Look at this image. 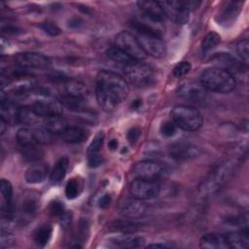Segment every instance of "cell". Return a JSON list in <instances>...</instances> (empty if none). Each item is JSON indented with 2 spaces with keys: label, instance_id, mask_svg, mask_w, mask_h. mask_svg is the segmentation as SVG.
I'll use <instances>...</instances> for the list:
<instances>
[{
  "label": "cell",
  "instance_id": "22",
  "mask_svg": "<svg viewBox=\"0 0 249 249\" xmlns=\"http://www.w3.org/2000/svg\"><path fill=\"white\" fill-rule=\"evenodd\" d=\"M43 124H44V127L53 135H56V134L61 135L62 132L68 126L67 122L62 116H53V117L44 118Z\"/></svg>",
  "mask_w": 249,
  "mask_h": 249
},
{
  "label": "cell",
  "instance_id": "38",
  "mask_svg": "<svg viewBox=\"0 0 249 249\" xmlns=\"http://www.w3.org/2000/svg\"><path fill=\"white\" fill-rule=\"evenodd\" d=\"M35 139L37 144H47L50 143L53 140V135L49 130H47L45 127H39L34 129Z\"/></svg>",
  "mask_w": 249,
  "mask_h": 249
},
{
  "label": "cell",
  "instance_id": "49",
  "mask_svg": "<svg viewBox=\"0 0 249 249\" xmlns=\"http://www.w3.org/2000/svg\"><path fill=\"white\" fill-rule=\"evenodd\" d=\"M7 124H8V123L2 117H0V133H1V135L4 134V132L6 130V127H7Z\"/></svg>",
  "mask_w": 249,
  "mask_h": 249
},
{
  "label": "cell",
  "instance_id": "3",
  "mask_svg": "<svg viewBox=\"0 0 249 249\" xmlns=\"http://www.w3.org/2000/svg\"><path fill=\"white\" fill-rule=\"evenodd\" d=\"M199 84L206 89L214 92L227 93L235 87L234 76L220 67L205 69L199 77Z\"/></svg>",
  "mask_w": 249,
  "mask_h": 249
},
{
  "label": "cell",
  "instance_id": "30",
  "mask_svg": "<svg viewBox=\"0 0 249 249\" xmlns=\"http://www.w3.org/2000/svg\"><path fill=\"white\" fill-rule=\"evenodd\" d=\"M65 89L67 91V94L75 95V96H83L87 94V87L84 83L78 81V80H73V79H66L64 81Z\"/></svg>",
  "mask_w": 249,
  "mask_h": 249
},
{
  "label": "cell",
  "instance_id": "8",
  "mask_svg": "<svg viewBox=\"0 0 249 249\" xmlns=\"http://www.w3.org/2000/svg\"><path fill=\"white\" fill-rule=\"evenodd\" d=\"M131 171L136 178L152 180H159L167 174L165 166L162 163L155 160L139 161L133 165Z\"/></svg>",
  "mask_w": 249,
  "mask_h": 249
},
{
  "label": "cell",
  "instance_id": "40",
  "mask_svg": "<svg viewBox=\"0 0 249 249\" xmlns=\"http://www.w3.org/2000/svg\"><path fill=\"white\" fill-rule=\"evenodd\" d=\"M191 70V64L189 61H181L173 69V75L176 78H181L187 75Z\"/></svg>",
  "mask_w": 249,
  "mask_h": 249
},
{
  "label": "cell",
  "instance_id": "1",
  "mask_svg": "<svg viewBox=\"0 0 249 249\" xmlns=\"http://www.w3.org/2000/svg\"><path fill=\"white\" fill-rule=\"evenodd\" d=\"M128 94L126 81L119 74L102 70L96 76L95 95L99 106L105 111L119 107Z\"/></svg>",
  "mask_w": 249,
  "mask_h": 249
},
{
  "label": "cell",
  "instance_id": "10",
  "mask_svg": "<svg viewBox=\"0 0 249 249\" xmlns=\"http://www.w3.org/2000/svg\"><path fill=\"white\" fill-rule=\"evenodd\" d=\"M168 154L174 160L178 162H185L198 157L200 150L191 143L177 142L169 146Z\"/></svg>",
  "mask_w": 249,
  "mask_h": 249
},
{
  "label": "cell",
  "instance_id": "46",
  "mask_svg": "<svg viewBox=\"0 0 249 249\" xmlns=\"http://www.w3.org/2000/svg\"><path fill=\"white\" fill-rule=\"evenodd\" d=\"M140 133H141V131H140V129H139L138 127H132V128H130V129L128 130V132H127V135H126L127 140H128L130 143H135V142L138 140V138H139V136H140Z\"/></svg>",
  "mask_w": 249,
  "mask_h": 249
},
{
  "label": "cell",
  "instance_id": "35",
  "mask_svg": "<svg viewBox=\"0 0 249 249\" xmlns=\"http://www.w3.org/2000/svg\"><path fill=\"white\" fill-rule=\"evenodd\" d=\"M81 191V186L79 183V180L76 178H72L68 183L66 184L65 187V195L68 199H73L76 198Z\"/></svg>",
  "mask_w": 249,
  "mask_h": 249
},
{
  "label": "cell",
  "instance_id": "33",
  "mask_svg": "<svg viewBox=\"0 0 249 249\" xmlns=\"http://www.w3.org/2000/svg\"><path fill=\"white\" fill-rule=\"evenodd\" d=\"M21 156L24 160L28 162H35L38 161L42 156H43V151L37 147V145H31V146H26V147H21Z\"/></svg>",
  "mask_w": 249,
  "mask_h": 249
},
{
  "label": "cell",
  "instance_id": "41",
  "mask_svg": "<svg viewBox=\"0 0 249 249\" xmlns=\"http://www.w3.org/2000/svg\"><path fill=\"white\" fill-rule=\"evenodd\" d=\"M177 125L172 121H166L160 125V132L165 137H170L175 134Z\"/></svg>",
  "mask_w": 249,
  "mask_h": 249
},
{
  "label": "cell",
  "instance_id": "6",
  "mask_svg": "<svg viewBox=\"0 0 249 249\" xmlns=\"http://www.w3.org/2000/svg\"><path fill=\"white\" fill-rule=\"evenodd\" d=\"M129 193L136 199L148 200L160 195V185L158 180L136 178L130 183Z\"/></svg>",
  "mask_w": 249,
  "mask_h": 249
},
{
  "label": "cell",
  "instance_id": "32",
  "mask_svg": "<svg viewBox=\"0 0 249 249\" xmlns=\"http://www.w3.org/2000/svg\"><path fill=\"white\" fill-rule=\"evenodd\" d=\"M107 55L110 59H112L113 61H115L119 64H122L123 66L127 65V64L131 63L132 61H134V59H132L128 54H126L124 51H122L118 47L110 48L107 51Z\"/></svg>",
  "mask_w": 249,
  "mask_h": 249
},
{
  "label": "cell",
  "instance_id": "29",
  "mask_svg": "<svg viewBox=\"0 0 249 249\" xmlns=\"http://www.w3.org/2000/svg\"><path fill=\"white\" fill-rule=\"evenodd\" d=\"M53 233V228L49 224H44L37 228V230L34 231L33 238L37 245L39 246H45L51 239Z\"/></svg>",
  "mask_w": 249,
  "mask_h": 249
},
{
  "label": "cell",
  "instance_id": "24",
  "mask_svg": "<svg viewBox=\"0 0 249 249\" xmlns=\"http://www.w3.org/2000/svg\"><path fill=\"white\" fill-rule=\"evenodd\" d=\"M141 228V224L130 220H118L110 224L109 229L113 231H120L123 233H133Z\"/></svg>",
  "mask_w": 249,
  "mask_h": 249
},
{
  "label": "cell",
  "instance_id": "17",
  "mask_svg": "<svg viewBox=\"0 0 249 249\" xmlns=\"http://www.w3.org/2000/svg\"><path fill=\"white\" fill-rule=\"evenodd\" d=\"M199 246L205 249H229L225 234L217 232H209L201 236Z\"/></svg>",
  "mask_w": 249,
  "mask_h": 249
},
{
  "label": "cell",
  "instance_id": "27",
  "mask_svg": "<svg viewBox=\"0 0 249 249\" xmlns=\"http://www.w3.org/2000/svg\"><path fill=\"white\" fill-rule=\"evenodd\" d=\"M60 102L63 106L72 111H83L86 107V99L83 96L65 94L61 96Z\"/></svg>",
  "mask_w": 249,
  "mask_h": 249
},
{
  "label": "cell",
  "instance_id": "19",
  "mask_svg": "<svg viewBox=\"0 0 249 249\" xmlns=\"http://www.w3.org/2000/svg\"><path fill=\"white\" fill-rule=\"evenodd\" d=\"M137 6L141 13L160 21H163L165 15L160 2L158 1H138Z\"/></svg>",
  "mask_w": 249,
  "mask_h": 249
},
{
  "label": "cell",
  "instance_id": "11",
  "mask_svg": "<svg viewBox=\"0 0 249 249\" xmlns=\"http://www.w3.org/2000/svg\"><path fill=\"white\" fill-rule=\"evenodd\" d=\"M17 64L25 70L44 69L50 65V60L47 56L38 53H21L15 57Z\"/></svg>",
  "mask_w": 249,
  "mask_h": 249
},
{
  "label": "cell",
  "instance_id": "50",
  "mask_svg": "<svg viewBox=\"0 0 249 249\" xmlns=\"http://www.w3.org/2000/svg\"><path fill=\"white\" fill-rule=\"evenodd\" d=\"M108 147H109V149H110V150H112V151L116 150V149L118 148V141H117L116 139H112V140H110V142L108 143Z\"/></svg>",
  "mask_w": 249,
  "mask_h": 249
},
{
  "label": "cell",
  "instance_id": "25",
  "mask_svg": "<svg viewBox=\"0 0 249 249\" xmlns=\"http://www.w3.org/2000/svg\"><path fill=\"white\" fill-rule=\"evenodd\" d=\"M240 11V3L239 2H230L226 5V7L222 10L219 15V21L221 23L232 22Z\"/></svg>",
  "mask_w": 249,
  "mask_h": 249
},
{
  "label": "cell",
  "instance_id": "7",
  "mask_svg": "<svg viewBox=\"0 0 249 249\" xmlns=\"http://www.w3.org/2000/svg\"><path fill=\"white\" fill-rule=\"evenodd\" d=\"M134 36L146 54L153 57H161L164 55L165 46L161 41L160 36L145 31H136Z\"/></svg>",
  "mask_w": 249,
  "mask_h": 249
},
{
  "label": "cell",
  "instance_id": "13",
  "mask_svg": "<svg viewBox=\"0 0 249 249\" xmlns=\"http://www.w3.org/2000/svg\"><path fill=\"white\" fill-rule=\"evenodd\" d=\"M60 101L54 99H40L36 100L31 106L34 112L40 118H48L53 116H61L63 109Z\"/></svg>",
  "mask_w": 249,
  "mask_h": 249
},
{
  "label": "cell",
  "instance_id": "48",
  "mask_svg": "<svg viewBox=\"0 0 249 249\" xmlns=\"http://www.w3.org/2000/svg\"><path fill=\"white\" fill-rule=\"evenodd\" d=\"M59 219H60V224H61V226H62V227H67V226L70 225L72 218H71V214L65 211V213H64L61 217H59Z\"/></svg>",
  "mask_w": 249,
  "mask_h": 249
},
{
  "label": "cell",
  "instance_id": "21",
  "mask_svg": "<svg viewBox=\"0 0 249 249\" xmlns=\"http://www.w3.org/2000/svg\"><path fill=\"white\" fill-rule=\"evenodd\" d=\"M87 136H88L87 131L84 128L77 125L67 126L66 129L61 134L62 140L70 144L81 143L87 138Z\"/></svg>",
  "mask_w": 249,
  "mask_h": 249
},
{
  "label": "cell",
  "instance_id": "34",
  "mask_svg": "<svg viewBox=\"0 0 249 249\" xmlns=\"http://www.w3.org/2000/svg\"><path fill=\"white\" fill-rule=\"evenodd\" d=\"M220 42V35L216 32H209L205 35L201 42V50L203 53L209 52L214 49Z\"/></svg>",
  "mask_w": 249,
  "mask_h": 249
},
{
  "label": "cell",
  "instance_id": "23",
  "mask_svg": "<svg viewBox=\"0 0 249 249\" xmlns=\"http://www.w3.org/2000/svg\"><path fill=\"white\" fill-rule=\"evenodd\" d=\"M67 168H68V159L65 157L60 158L51 171V174H50L51 183L53 185L59 184L64 178L67 172Z\"/></svg>",
  "mask_w": 249,
  "mask_h": 249
},
{
  "label": "cell",
  "instance_id": "26",
  "mask_svg": "<svg viewBox=\"0 0 249 249\" xmlns=\"http://www.w3.org/2000/svg\"><path fill=\"white\" fill-rule=\"evenodd\" d=\"M115 244L122 248H139L144 245L145 239L140 235H132L131 233H125L114 241Z\"/></svg>",
  "mask_w": 249,
  "mask_h": 249
},
{
  "label": "cell",
  "instance_id": "18",
  "mask_svg": "<svg viewBox=\"0 0 249 249\" xmlns=\"http://www.w3.org/2000/svg\"><path fill=\"white\" fill-rule=\"evenodd\" d=\"M230 248L245 249L249 246V231H232L225 234Z\"/></svg>",
  "mask_w": 249,
  "mask_h": 249
},
{
  "label": "cell",
  "instance_id": "20",
  "mask_svg": "<svg viewBox=\"0 0 249 249\" xmlns=\"http://www.w3.org/2000/svg\"><path fill=\"white\" fill-rule=\"evenodd\" d=\"M49 168L44 163H34L25 172V180L29 184H38L47 178Z\"/></svg>",
  "mask_w": 249,
  "mask_h": 249
},
{
  "label": "cell",
  "instance_id": "42",
  "mask_svg": "<svg viewBox=\"0 0 249 249\" xmlns=\"http://www.w3.org/2000/svg\"><path fill=\"white\" fill-rule=\"evenodd\" d=\"M49 211H50L51 215L59 218V217H61L65 213V208H64L63 203H61L58 200H53L50 204Z\"/></svg>",
  "mask_w": 249,
  "mask_h": 249
},
{
  "label": "cell",
  "instance_id": "52",
  "mask_svg": "<svg viewBox=\"0 0 249 249\" xmlns=\"http://www.w3.org/2000/svg\"><path fill=\"white\" fill-rule=\"evenodd\" d=\"M140 105H141V99H136V100H134V101L132 102L131 108H133V109H138V108L140 107Z\"/></svg>",
  "mask_w": 249,
  "mask_h": 249
},
{
  "label": "cell",
  "instance_id": "15",
  "mask_svg": "<svg viewBox=\"0 0 249 249\" xmlns=\"http://www.w3.org/2000/svg\"><path fill=\"white\" fill-rule=\"evenodd\" d=\"M177 93L180 97L190 101H201L206 96V89L200 85L193 82H186L180 85L177 89Z\"/></svg>",
  "mask_w": 249,
  "mask_h": 249
},
{
  "label": "cell",
  "instance_id": "44",
  "mask_svg": "<svg viewBox=\"0 0 249 249\" xmlns=\"http://www.w3.org/2000/svg\"><path fill=\"white\" fill-rule=\"evenodd\" d=\"M1 247H9L14 243V236L9 231L1 230Z\"/></svg>",
  "mask_w": 249,
  "mask_h": 249
},
{
  "label": "cell",
  "instance_id": "31",
  "mask_svg": "<svg viewBox=\"0 0 249 249\" xmlns=\"http://www.w3.org/2000/svg\"><path fill=\"white\" fill-rule=\"evenodd\" d=\"M17 141L20 145V147H26L31 145H37L34 129L29 127H21L18 130L17 133Z\"/></svg>",
  "mask_w": 249,
  "mask_h": 249
},
{
  "label": "cell",
  "instance_id": "45",
  "mask_svg": "<svg viewBox=\"0 0 249 249\" xmlns=\"http://www.w3.org/2000/svg\"><path fill=\"white\" fill-rule=\"evenodd\" d=\"M102 161H103V158L99 153L88 155V163H89V167H96V166L100 165L102 163Z\"/></svg>",
  "mask_w": 249,
  "mask_h": 249
},
{
  "label": "cell",
  "instance_id": "4",
  "mask_svg": "<svg viewBox=\"0 0 249 249\" xmlns=\"http://www.w3.org/2000/svg\"><path fill=\"white\" fill-rule=\"evenodd\" d=\"M170 115L172 122L177 127L187 131H195L198 129L203 123V118L199 111L187 105L175 106L171 110Z\"/></svg>",
  "mask_w": 249,
  "mask_h": 249
},
{
  "label": "cell",
  "instance_id": "2",
  "mask_svg": "<svg viewBox=\"0 0 249 249\" xmlns=\"http://www.w3.org/2000/svg\"><path fill=\"white\" fill-rule=\"evenodd\" d=\"M235 169V162L231 159H222L216 162L198 186V193L202 196L219 192L231 179Z\"/></svg>",
  "mask_w": 249,
  "mask_h": 249
},
{
  "label": "cell",
  "instance_id": "51",
  "mask_svg": "<svg viewBox=\"0 0 249 249\" xmlns=\"http://www.w3.org/2000/svg\"><path fill=\"white\" fill-rule=\"evenodd\" d=\"M148 247L150 248H168L167 245L162 244V243H155V244H150L148 245Z\"/></svg>",
  "mask_w": 249,
  "mask_h": 249
},
{
  "label": "cell",
  "instance_id": "28",
  "mask_svg": "<svg viewBox=\"0 0 249 249\" xmlns=\"http://www.w3.org/2000/svg\"><path fill=\"white\" fill-rule=\"evenodd\" d=\"M39 119L40 117L34 112L32 107H19L18 112V124L30 125L36 124Z\"/></svg>",
  "mask_w": 249,
  "mask_h": 249
},
{
  "label": "cell",
  "instance_id": "12",
  "mask_svg": "<svg viewBox=\"0 0 249 249\" xmlns=\"http://www.w3.org/2000/svg\"><path fill=\"white\" fill-rule=\"evenodd\" d=\"M160 3L163 9L165 17H168L174 22L179 24H185L188 22L190 12L182 7L180 0L161 1Z\"/></svg>",
  "mask_w": 249,
  "mask_h": 249
},
{
  "label": "cell",
  "instance_id": "39",
  "mask_svg": "<svg viewBox=\"0 0 249 249\" xmlns=\"http://www.w3.org/2000/svg\"><path fill=\"white\" fill-rule=\"evenodd\" d=\"M104 133L102 131H99L93 138V140L90 142L89 148H88V155H91V154H98L101 147H102V144H103V141H104Z\"/></svg>",
  "mask_w": 249,
  "mask_h": 249
},
{
  "label": "cell",
  "instance_id": "14",
  "mask_svg": "<svg viewBox=\"0 0 249 249\" xmlns=\"http://www.w3.org/2000/svg\"><path fill=\"white\" fill-rule=\"evenodd\" d=\"M39 207V198L36 195L29 193L25 194L20 201L19 205V217L18 221L20 224L25 225L33 216L36 214Z\"/></svg>",
  "mask_w": 249,
  "mask_h": 249
},
{
  "label": "cell",
  "instance_id": "47",
  "mask_svg": "<svg viewBox=\"0 0 249 249\" xmlns=\"http://www.w3.org/2000/svg\"><path fill=\"white\" fill-rule=\"evenodd\" d=\"M111 203V196L109 195H104L99 199V207L100 208H107Z\"/></svg>",
  "mask_w": 249,
  "mask_h": 249
},
{
  "label": "cell",
  "instance_id": "5",
  "mask_svg": "<svg viewBox=\"0 0 249 249\" xmlns=\"http://www.w3.org/2000/svg\"><path fill=\"white\" fill-rule=\"evenodd\" d=\"M123 70L126 79L136 87H147L155 81L154 69L142 61L134 60L123 66Z\"/></svg>",
  "mask_w": 249,
  "mask_h": 249
},
{
  "label": "cell",
  "instance_id": "9",
  "mask_svg": "<svg viewBox=\"0 0 249 249\" xmlns=\"http://www.w3.org/2000/svg\"><path fill=\"white\" fill-rule=\"evenodd\" d=\"M116 47L124 51L132 59L141 61L145 58L146 53L141 49L135 36L128 31H122L116 36Z\"/></svg>",
  "mask_w": 249,
  "mask_h": 249
},
{
  "label": "cell",
  "instance_id": "43",
  "mask_svg": "<svg viewBox=\"0 0 249 249\" xmlns=\"http://www.w3.org/2000/svg\"><path fill=\"white\" fill-rule=\"evenodd\" d=\"M41 28L48 34L52 35V36H56L58 34H60V29L57 27V25H55L53 22L51 21H46L41 23Z\"/></svg>",
  "mask_w": 249,
  "mask_h": 249
},
{
  "label": "cell",
  "instance_id": "37",
  "mask_svg": "<svg viewBox=\"0 0 249 249\" xmlns=\"http://www.w3.org/2000/svg\"><path fill=\"white\" fill-rule=\"evenodd\" d=\"M248 47H249V43L247 39H242L236 44V53L245 65L248 64V57H249Z\"/></svg>",
  "mask_w": 249,
  "mask_h": 249
},
{
  "label": "cell",
  "instance_id": "16",
  "mask_svg": "<svg viewBox=\"0 0 249 249\" xmlns=\"http://www.w3.org/2000/svg\"><path fill=\"white\" fill-rule=\"evenodd\" d=\"M146 210L147 207L142 200L133 197V199H125L122 203L120 213L123 217L135 219L142 217L146 213Z\"/></svg>",
  "mask_w": 249,
  "mask_h": 249
},
{
  "label": "cell",
  "instance_id": "36",
  "mask_svg": "<svg viewBox=\"0 0 249 249\" xmlns=\"http://www.w3.org/2000/svg\"><path fill=\"white\" fill-rule=\"evenodd\" d=\"M0 192L1 196L5 201L6 204L12 203L13 198V187L11 183L5 179H2L0 182Z\"/></svg>",
  "mask_w": 249,
  "mask_h": 249
}]
</instances>
